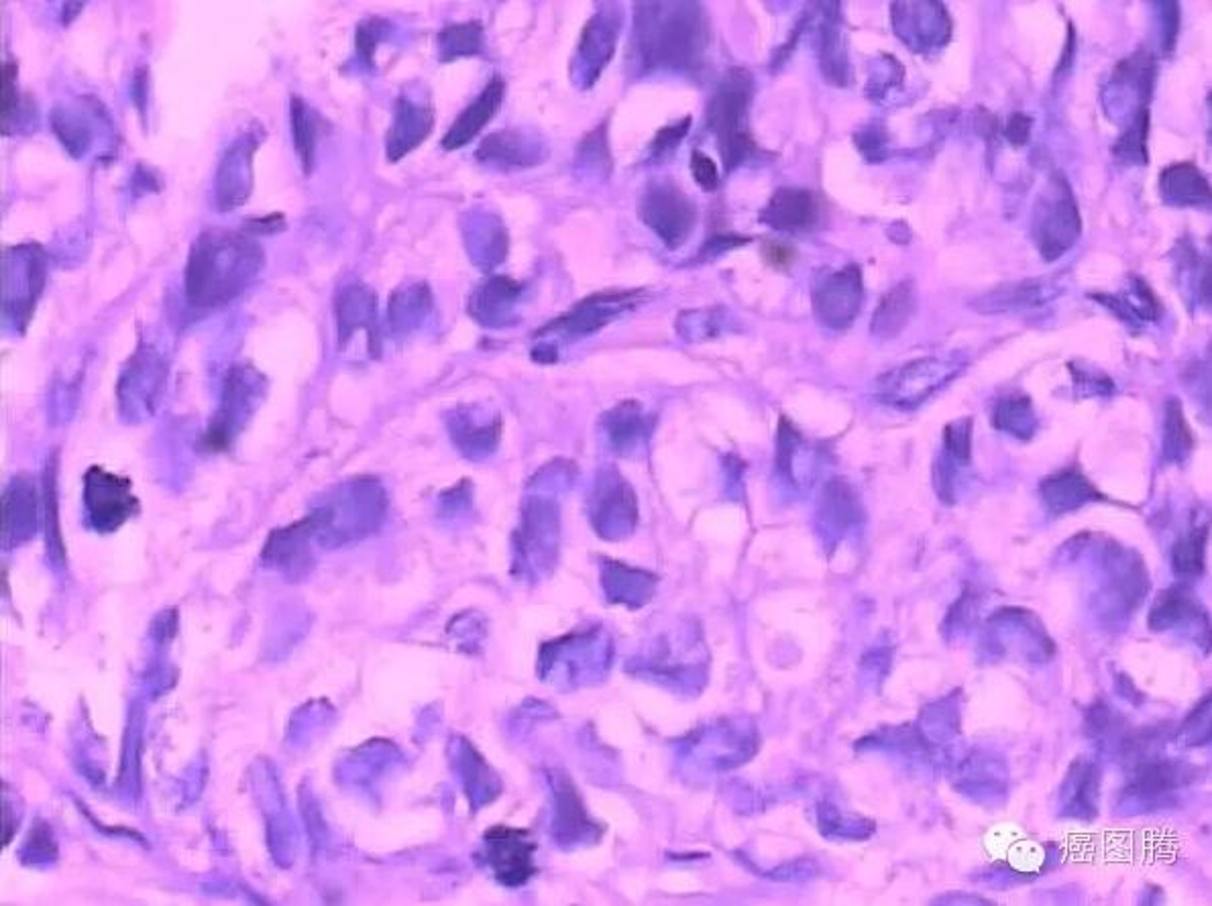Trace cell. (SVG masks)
I'll return each instance as SVG.
<instances>
[{
    "label": "cell",
    "mask_w": 1212,
    "mask_h": 906,
    "mask_svg": "<svg viewBox=\"0 0 1212 906\" xmlns=\"http://www.w3.org/2000/svg\"><path fill=\"white\" fill-rule=\"evenodd\" d=\"M707 42V19L697 2L636 4L634 44L646 68L695 70Z\"/></svg>",
    "instance_id": "cell-1"
},
{
    "label": "cell",
    "mask_w": 1212,
    "mask_h": 906,
    "mask_svg": "<svg viewBox=\"0 0 1212 906\" xmlns=\"http://www.w3.org/2000/svg\"><path fill=\"white\" fill-rule=\"evenodd\" d=\"M262 264L259 249L241 234L208 231L192 247L186 292L194 306L215 307L245 288Z\"/></svg>",
    "instance_id": "cell-2"
},
{
    "label": "cell",
    "mask_w": 1212,
    "mask_h": 906,
    "mask_svg": "<svg viewBox=\"0 0 1212 906\" xmlns=\"http://www.w3.org/2000/svg\"><path fill=\"white\" fill-rule=\"evenodd\" d=\"M752 94V76L744 68H731L707 106V129L716 135L726 172H731L759 151L757 141L748 131V108Z\"/></svg>",
    "instance_id": "cell-3"
},
{
    "label": "cell",
    "mask_w": 1212,
    "mask_h": 906,
    "mask_svg": "<svg viewBox=\"0 0 1212 906\" xmlns=\"http://www.w3.org/2000/svg\"><path fill=\"white\" fill-rule=\"evenodd\" d=\"M640 217L669 245L679 247L697 219L695 206L671 182H657L644 190Z\"/></svg>",
    "instance_id": "cell-4"
},
{
    "label": "cell",
    "mask_w": 1212,
    "mask_h": 906,
    "mask_svg": "<svg viewBox=\"0 0 1212 906\" xmlns=\"http://www.w3.org/2000/svg\"><path fill=\"white\" fill-rule=\"evenodd\" d=\"M960 367L949 359H921L882 380L880 395L897 408L920 406L927 395L951 380Z\"/></svg>",
    "instance_id": "cell-5"
},
{
    "label": "cell",
    "mask_w": 1212,
    "mask_h": 906,
    "mask_svg": "<svg viewBox=\"0 0 1212 906\" xmlns=\"http://www.w3.org/2000/svg\"><path fill=\"white\" fill-rule=\"evenodd\" d=\"M84 485L90 520L101 532H113L137 512V498H132L131 483L127 479L94 467L86 473Z\"/></svg>",
    "instance_id": "cell-6"
},
{
    "label": "cell",
    "mask_w": 1212,
    "mask_h": 906,
    "mask_svg": "<svg viewBox=\"0 0 1212 906\" xmlns=\"http://www.w3.org/2000/svg\"><path fill=\"white\" fill-rule=\"evenodd\" d=\"M1058 196L1048 198L1046 208L1037 212L1036 241L1041 255L1053 262L1062 255L1081 234V219L1072 196L1064 191V184H1058Z\"/></svg>",
    "instance_id": "cell-7"
},
{
    "label": "cell",
    "mask_w": 1212,
    "mask_h": 906,
    "mask_svg": "<svg viewBox=\"0 0 1212 906\" xmlns=\"http://www.w3.org/2000/svg\"><path fill=\"white\" fill-rule=\"evenodd\" d=\"M813 300L819 318L828 326H847L861 310L862 278L858 267L850 265L830 278L821 279Z\"/></svg>",
    "instance_id": "cell-8"
},
{
    "label": "cell",
    "mask_w": 1212,
    "mask_h": 906,
    "mask_svg": "<svg viewBox=\"0 0 1212 906\" xmlns=\"http://www.w3.org/2000/svg\"><path fill=\"white\" fill-rule=\"evenodd\" d=\"M819 219L818 198L807 190H776L760 220L776 231H807Z\"/></svg>",
    "instance_id": "cell-9"
},
{
    "label": "cell",
    "mask_w": 1212,
    "mask_h": 906,
    "mask_svg": "<svg viewBox=\"0 0 1212 906\" xmlns=\"http://www.w3.org/2000/svg\"><path fill=\"white\" fill-rule=\"evenodd\" d=\"M504 92H506L504 80L494 78L483 89L482 94L477 96V101L469 104L468 108L454 120L451 131L447 132L445 139H442V147L445 149H459V147L471 143L477 137V132L482 131L483 127L496 117L497 108L504 101Z\"/></svg>",
    "instance_id": "cell-10"
},
{
    "label": "cell",
    "mask_w": 1212,
    "mask_h": 906,
    "mask_svg": "<svg viewBox=\"0 0 1212 906\" xmlns=\"http://www.w3.org/2000/svg\"><path fill=\"white\" fill-rule=\"evenodd\" d=\"M430 131V111L402 98L395 108L394 125L388 132V158L392 161L402 160L412 149L420 146Z\"/></svg>",
    "instance_id": "cell-11"
},
{
    "label": "cell",
    "mask_w": 1212,
    "mask_h": 906,
    "mask_svg": "<svg viewBox=\"0 0 1212 906\" xmlns=\"http://www.w3.org/2000/svg\"><path fill=\"white\" fill-rule=\"evenodd\" d=\"M1159 186L1164 198L1171 205H1207L1211 200V186L1204 174L1192 163H1176L1166 167Z\"/></svg>",
    "instance_id": "cell-12"
},
{
    "label": "cell",
    "mask_w": 1212,
    "mask_h": 906,
    "mask_svg": "<svg viewBox=\"0 0 1212 906\" xmlns=\"http://www.w3.org/2000/svg\"><path fill=\"white\" fill-rule=\"evenodd\" d=\"M477 158L483 163H494L497 167H524L530 163H536L539 153L536 147L530 146L527 137L518 132H496L487 137L477 151Z\"/></svg>",
    "instance_id": "cell-13"
},
{
    "label": "cell",
    "mask_w": 1212,
    "mask_h": 906,
    "mask_svg": "<svg viewBox=\"0 0 1212 906\" xmlns=\"http://www.w3.org/2000/svg\"><path fill=\"white\" fill-rule=\"evenodd\" d=\"M915 310V298L909 283H901L887 293L877 307L873 318V333L878 338H892L905 326Z\"/></svg>",
    "instance_id": "cell-14"
},
{
    "label": "cell",
    "mask_w": 1212,
    "mask_h": 906,
    "mask_svg": "<svg viewBox=\"0 0 1212 906\" xmlns=\"http://www.w3.org/2000/svg\"><path fill=\"white\" fill-rule=\"evenodd\" d=\"M1043 493L1050 501V506H1055L1058 510H1070L1082 506V501L1086 499L1098 498L1093 485H1088L1082 475L1072 471H1064L1052 477L1050 481H1046Z\"/></svg>",
    "instance_id": "cell-15"
},
{
    "label": "cell",
    "mask_w": 1212,
    "mask_h": 906,
    "mask_svg": "<svg viewBox=\"0 0 1212 906\" xmlns=\"http://www.w3.org/2000/svg\"><path fill=\"white\" fill-rule=\"evenodd\" d=\"M440 59L453 61L463 56H475L483 49L482 23L453 25L439 33Z\"/></svg>",
    "instance_id": "cell-16"
},
{
    "label": "cell",
    "mask_w": 1212,
    "mask_h": 906,
    "mask_svg": "<svg viewBox=\"0 0 1212 906\" xmlns=\"http://www.w3.org/2000/svg\"><path fill=\"white\" fill-rule=\"evenodd\" d=\"M316 115L308 108L307 103L298 96L292 98V132L296 151L304 163V170L310 172V165L314 160V147L319 137V120Z\"/></svg>",
    "instance_id": "cell-17"
},
{
    "label": "cell",
    "mask_w": 1212,
    "mask_h": 906,
    "mask_svg": "<svg viewBox=\"0 0 1212 906\" xmlns=\"http://www.w3.org/2000/svg\"><path fill=\"white\" fill-rule=\"evenodd\" d=\"M994 425L1017 434V437L1029 434L1031 425H1034L1031 402L1027 397H1008L1005 402H1001V406L996 408V414H994Z\"/></svg>",
    "instance_id": "cell-18"
},
{
    "label": "cell",
    "mask_w": 1212,
    "mask_h": 906,
    "mask_svg": "<svg viewBox=\"0 0 1212 906\" xmlns=\"http://www.w3.org/2000/svg\"><path fill=\"white\" fill-rule=\"evenodd\" d=\"M1194 444L1192 439V432L1184 420L1182 408H1180V402H1169L1168 411H1166V454L1169 458L1178 461L1180 456H1186L1190 453Z\"/></svg>",
    "instance_id": "cell-19"
},
{
    "label": "cell",
    "mask_w": 1212,
    "mask_h": 906,
    "mask_svg": "<svg viewBox=\"0 0 1212 906\" xmlns=\"http://www.w3.org/2000/svg\"><path fill=\"white\" fill-rule=\"evenodd\" d=\"M1204 544H1207V527L1192 532L1188 538L1176 544L1174 548V567L1176 572L1194 577L1204 569Z\"/></svg>",
    "instance_id": "cell-20"
},
{
    "label": "cell",
    "mask_w": 1212,
    "mask_h": 906,
    "mask_svg": "<svg viewBox=\"0 0 1212 906\" xmlns=\"http://www.w3.org/2000/svg\"><path fill=\"white\" fill-rule=\"evenodd\" d=\"M1188 612H1190V600L1182 591H1176V589L1166 591L1155 601L1150 624L1154 629H1166L1178 624Z\"/></svg>",
    "instance_id": "cell-21"
},
{
    "label": "cell",
    "mask_w": 1212,
    "mask_h": 906,
    "mask_svg": "<svg viewBox=\"0 0 1212 906\" xmlns=\"http://www.w3.org/2000/svg\"><path fill=\"white\" fill-rule=\"evenodd\" d=\"M1147 111L1141 108L1140 115L1135 118V123L1129 127V131L1124 132L1123 137L1117 141L1115 147V153L1121 158V160L1140 161V163H1147V153H1145V141H1147Z\"/></svg>",
    "instance_id": "cell-22"
},
{
    "label": "cell",
    "mask_w": 1212,
    "mask_h": 906,
    "mask_svg": "<svg viewBox=\"0 0 1212 906\" xmlns=\"http://www.w3.org/2000/svg\"><path fill=\"white\" fill-rule=\"evenodd\" d=\"M16 72H19V68L13 61L2 63V106H0L2 132L11 131L13 118H15L16 111H19V104H21V94L16 89Z\"/></svg>",
    "instance_id": "cell-23"
},
{
    "label": "cell",
    "mask_w": 1212,
    "mask_h": 906,
    "mask_svg": "<svg viewBox=\"0 0 1212 906\" xmlns=\"http://www.w3.org/2000/svg\"><path fill=\"white\" fill-rule=\"evenodd\" d=\"M691 127V117L681 118V123L672 125V127H665L657 132L655 141L650 143V151H653V158L660 160L665 155H669L671 151L677 149V146L683 141L686 131Z\"/></svg>",
    "instance_id": "cell-24"
},
{
    "label": "cell",
    "mask_w": 1212,
    "mask_h": 906,
    "mask_svg": "<svg viewBox=\"0 0 1212 906\" xmlns=\"http://www.w3.org/2000/svg\"><path fill=\"white\" fill-rule=\"evenodd\" d=\"M691 172L695 182L702 186L703 190L714 191L719 186V172H717V165L714 161L709 160L702 151H693L691 155Z\"/></svg>",
    "instance_id": "cell-25"
},
{
    "label": "cell",
    "mask_w": 1212,
    "mask_h": 906,
    "mask_svg": "<svg viewBox=\"0 0 1212 906\" xmlns=\"http://www.w3.org/2000/svg\"><path fill=\"white\" fill-rule=\"evenodd\" d=\"M946 442L951 453L968 461L970 456V425H954L946 428Z\"/></svg>",
    "instance_id": "cell-26"
},
{
    "label": "cell",
    "mask_w": 1212,
    "mask_h": 906,
    "mask_svg": "<svg viewBox=\"0 0 1212 906\" xmlns=\"http://www.w3.org/2000/svg\"><path fill=\"white\" fill-rule=\"evenodd\" d=\"M762 255L766 264L773 265L776 269H787L795 262V251L790 249L789 245H781V243H766Z\"/></svg>",
    "instance_id": "cell-27"
},
{
    "label": "cell",
    "mask_w": 1212,
    "mask_h": 906,
    "mask_svg": "<svg viewBox=\"0 0 1212 906\" xmlns=\"http://www.w3.org/2000/svg\"><path fill=\"white\" fill-rule=\"evenodd\" d=\"M1029 127H1031V118L1025 117V115H1015L1008 123L1007 135L1008 139L1015 143V146H1023L1029 137Z\"/></svg>",
    "instance_id": "cell-28"
}]
</instances>
